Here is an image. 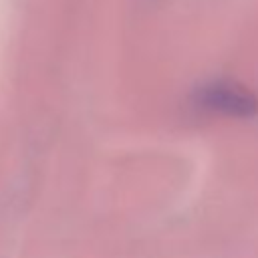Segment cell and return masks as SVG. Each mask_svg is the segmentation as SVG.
Masks as SVG:
<instances>
[{
  "label": "cell",
  "mask_w": 258,
  "mask_h": 258,
  "mask_svg": "<svg viewBox=\"0 0 258 258\" xmlns=\"http://www.w3.org/2000/svg\"><path fill=\"white\" fill-rule=\"evenodd\" d=\"M200 107L208 111H216L222 115H236V117H250L256 113V101L250 93H246L238 85L230 83H210L198 93Z\"/></svg>",
  "instance_id": "1"
}]
</instances>
